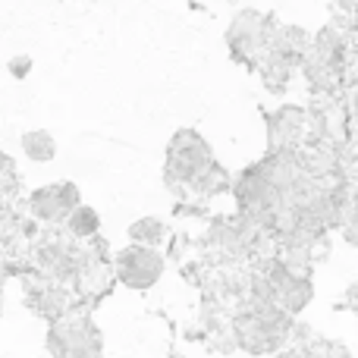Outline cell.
<instances>
[{"instance_id": "obj_1", "label": "cell", "mask_w": 358, "mask_h": 358, "mask_svg": "<svg viewBox=\"0 0 358 358\" xmlns=\"http://www.w3.org/2000/svg\"><path fill=\"white\" fill-rule=\"evenodd\" d=\"M273 29H277V16L273 13H261V10H252V6L239 10L227 25V48L233 54V60L255 73L261 57L267 54Z\"/></svg>"}, {"instance_id": "obj_2", "label": "cell", "mask_w": 358, "mask_h": 358, "mask_svg": "<svg viewBox=\"0 0 358 358\" xmlns=\"http://www.w3.org/2000/svg\"><path fill=\"white\" fill-rule=\"evenodd\" d=\"M104 340L85 308H69L48 330V352L54 358H101Z\"/></svg>"}, {"instance_id": "obj_3", "label": "cell", "mask_w": 358, "mask_h": 358, "mask_svg": "<svg viewBox=\"0 0 358 358\" xmlns=\"http://www.w3.org/2000/svg\"><path fill=\"white\" fill-rule=\"evenodd\" d=\"M214 161L210 155V145L198 136L195 129H179L167 145V161H164V182L185 198L189 182L201 173L208 164Z\"/></svg>"}, {"instance_id": "obj_4", "label": "cell", "mask_w": 358, "mask_h": 358, "mask_svg": "<svg viewBox=\"0 0 358 358\" xmlns=\"http://www.w3.org/2000/svg\"><path fill=\"white\" fill-rule=\"evenodd\" d=\"M164 267H167V258L157 248L132 245V242L110 258L113 283H123L129 289H151L164 277Z\"/></svg>"}, {"instance_id": "obj_5", "label": "cell", "mask_w": 358, "mask_h": 358, "mask_svg": "<svg viewBox=\"0 0 358 358\" xmlns=\"http://www.w3.org/2000/svg\"><path fill=\"white\" fill-rule=\"evenodd\" d=\"M82 204V192L76 182H54V185H41L29 195V217L35 223L44 227H63L69 214Z\"/></svg>"}, {"instance_id": "obj_6", "label": "cell", "mask_w": 358, "mask_h": 358, "mask_svg": "<svg viewBox=\"0 0 358 358\" xmlns=\"http://www.w3.org/2000/svg\"><path fill=\"white\" fill-rule=\"evenodd\" d=\"M308 129V110L299 104H283L277 113H267V151L302 148Z\"/></svg>"}, {"instance_id": "obj_7", "label": "cell", "mask_w": 358, "mask_h": 358, "mask_svg": "<svg viewBox=\"0 0 358 358\" xmlns=\"http://www.w3.org/2000/svg\"><path fill=\"white\" fill-rule=\"evenodd\" d=\"M292 69H296V66H289V63H286V60H280V57L264 54V57H261V63H258V69H255V73L261 76V82H264V88H267V92H273V94H283L286 88H289Z\"/></svg>"}, {"instance_id": "obj_8", "label": "cell", "mask_w": 358, "mask_h": 358, "mask_svg": "<svg viewBox=\"0 0 358 358\" xmlns=\"http://www.w3.org/2000/svg\"><path fill=\"white\" fill-rule=\"evenodd\" d=\"M63 229H66V236L73 242H88L98 236L101 229V217L94 208H88V204H79V208L73 210V214L63 220Z\"/></svg>"}, {"instance_id": "obj_9", "label": "cell", "mask_w": 358, "mask_h": 358, "mask_svg": "<svg viewBox=\"0 0 358 358\" xmlns=\"http://www.w3.org/2000/svg\"><path fill=\"white\" fill-rule=\"evenodd\" d=\"M170 239V229L161 217H138L136 223H129V242L132 245L157 248Z\"/></svg>"}, {"instance_id": "obj_10", "label": "cell", "mask_w": 358, "mask_h": 358, "mask_svg": "<svg viewBox=\"0 0 358 358\" xmlns=\"http://www.w3.org/2000/svg\"><path fill=\"white\" fill-rule=\"evenodd\" d=\"M19 145H22V155L29 157L31 164H48V161H54L57 157V142H54V136H50L48 129L22 132Z\"/></svg>"}, {"instance_id": "obj_11", "label": "cell", "mask_w": 358, "mask_h": 358, "mask_svg": "<svg viewBox=\"0 0 358 358\" xmlns=\"http://www.w3.org/2000/svg\"><path fill=\"white\" fill-rule=\"evenodd\" d=\"M6 69H10V76H13V79H25V76L31 73V57L16 54L10 63H6Z\"/></svg>"}, {"instance_id": "obj_12", "label": "cell", "mask_w": 358, "mask_h": 358, "mask_svg": "<svg viewBox=\"0 0 358 358\" xmlns=\"http://www.w3.org/2000/svg\"><path fill=\"white\" fill-rule=\"evenodd\" d=\"M170 358H182V355H179V352H173V355H170Z\"/></svg>"}, {"instance_id": "obj_13", "label": "cell", "mask_w": 358, "mask_h": 358, "mask_svg": "<svg viewBox=\"0 0 358 358\" xmlns=\"http://www.w3.org/2000/svg\"><path fill=\"white\" fill-rule=\"evenodd\" d=\"M227 3H229V0H227Z\"/></svg>"}]
</instances>
